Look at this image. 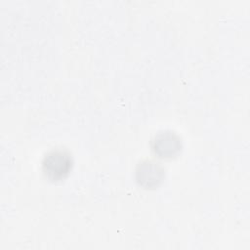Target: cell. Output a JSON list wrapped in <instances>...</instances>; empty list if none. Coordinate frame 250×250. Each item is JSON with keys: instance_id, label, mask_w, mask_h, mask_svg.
<instances>
[{"instance_id": "3957f363", "label": "cell", "mask_w": 250, "mask_h": 250, "mask_svg": "<svg viewBox=\"0 0 250 250\" xmlns=\"http://www.w3.org/2000/svg\"><path fill=\"white\" fill-rule=\"evenodd\" d=\"M163 178V169L153 161L142 162L137 169L139 183L146 188L157 186Z\"/></svg>"}, {"instance_id": "7a4b0ae2", "label": "cell", "mask_w": 250, "mask_h": 250, "mask_svg": "<svg viewBox=\"0 0 250 250\" xmlns=\"http://www.w3.org/2000/svg\"><path fill=\"white\" fill-rule=\"evenodd\" d=\"M152 147L161 157H172L181 149V141L173 132H162L155 136Z\"/></svg>"}, {"instance_id": "6da1fadb", "label": "cell", "mask_w": 250, "mask_h": 250, "mask_svg": "<svg viewBox=\"0 0 250 250\" xmlns=\"http://www.w3.org/2000/svg\"><path fill=\"white\" fill-rule=\"evenodd\" d=\"M71 168L70 155L62 150L50 151L43 159L42 169L44 174L52 179L63 178Z\"/></svg>"}]
</instances>
